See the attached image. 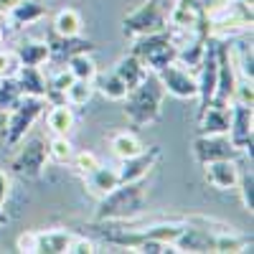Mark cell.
Wrapping results in <instances>:
<instances>
[{
	"mask_svg": "<svg viewBox=\"0 0 254 254\" xmlns=\"http://www.w3.org/2000/svg\"><path fill=\"white\" fill-rule=\"evenodd\" d=\"M71 231L66 229H51V231H36V254H66L71 242Z\"/></svg>",
	"mask_w": 254,
	"mask_h": 254,
	"instance_id": "cell-19",
	"label": "cell"
},
{
	"mask_svg": "<svg viewBox=\"0 0 254 254\" xmlns=\"http://www.w3.org/2000/svg\"><path fill=\"white\" fill-rule=\"evenodd\" d=\"M3 38H5V33H3V28H0V46H3Z\"/></svg>",
	"mask_w": 254,
	"mask_h": 254,
	"instance_id": "cell-42",
	"label": "cell"
},
{
	"mask_svg": "<svg viewBox=\"0 0 254 254\" xmlns=\"http://www.w3.org/2000/svg\"><path fill=\"white\" fill-rule=\"evenodd\" d=\"M20 99H23V92H20L15 76H3L0 79V110L10 112Z\"/></svg>",
	"mask_w": 254,
	"mask_h": 254,
	"instance_id": "cell-30",
	"label": "cell"
},
{
	"mask_svg": "<svg viewBox=\"0 0 254 254\" xmlns=\"http://www.w3.org/2000/svg\"><path fill=\"white\" fill-rule=\"evenodd\" d=\"M69 165L84 178L89 171H94V168L99 165V158H97V153H92V150H81V153H74V158H71Z\"/></svg>",
	"mask_w": 254,
	"mask_h": 254,
	"instance_id": "cell-32",
	"label": "cell"
},
{
	"mask_svg": "<svg viewBox=\"0 0 254 254\" xmlns=\"http://www.w3.org/2000/svg\"><path fill=\"white\" fill-rule=\"evenodd\" d=\"M196 3L201 5V10L206 13V15H211L214 10H219V8H224L229 0H196Z\"/></svg>",
	"mask_w": 254,
	"mask_h": 254,
	"instance_id": "cell-38",
	"label": "cell"
},
{
	"mask_svg": "<svg viewBox=\"0 0 254 254\" xmlns=\"http://www.w3.org/2000/svg\"><path fill=\"white\" fill-rule=\"evenodd\" d=\"M15 59L18 64H23V66H41V64L49 61V44L46 41H20V44L15 46Z\"/></svg>",
	"mask_w": 254,
	"mask_h": 254,
	"instance_id": "cell-22",
	"label": "cell"
},
{
	"mask_svg": "<svg viewBox=\"0 0 254 254\" xmlns=\"http://www.w3.org/2000/svg\"><path fill=\"white\" fill-rule=\"evenodd\" d=\"M94 252H97V244L87 237H79V234H74L69 247H66V254H94Z\"/></svg>",
	"mask_w": 254,
	"mask_h": 254,
	"instance_id": "cell-33",
	"label": "cell"
},
{
	"mask_svg": "<svg viewBox=\"0 0 254 254\" xmlns=\"http://www.w3.org/2000/svg\"><path fill=\"white\" fill-rule=\"evenodd\" d=\"M46 160H49L46 140L44 137H31V140H26V145H20V150L10 158V171L20 178L38 181L44 176Z\"/></svg>",
	"mask_w": 254,
	"mask_h": 254,
	"instance_id": "cell-7",
	"label": "cell"
},
{
	"mask_svg": "<svg viewBox=\"0 0 254 254\" xmlns=\"http://www.w3.org/2000/svg\"><path fill=\"white\" fill-rule=\"evenodd\" d=\"M242 153L229 140V135H198L193 140V158L206 165L214 160H237Z\"/></svg>",
	"mask_w": 254,
	"mask_h": 254,
	"instance_id": "cell-10",
	"label": "cell"
},
{
	"mask_svg": "<svg viewBox=\"0 0 254 254\" xmlns=\"http://www.w3.org/2000/svg\"><path fill=\"white\" fill-rule=\"evenodd\" d=\"M5 137H8V112L0 110V145L5 142Z\"/></svg>",
	"mask_w": 254,
	"mask_h": 254,
	"instance_id": "cell-39",
	"label": "cell"
},
{
	"mask_svg": "<svg viewBox=\"0 0 254 254\" xmlns=\"http://www.w3.org/2000/svg\"><path fill=\"white\" fill-rule=\"evenodd\" d=\"M168 28V8L163 0H145L132 13L122 18V36L125 38H137L145 33H158Z\"/></svg>",
	"mask_w": 254,
	"mask_h": 254,
	"instance_id": "cell-4",
	"label": "cell"
},
{
	"mask_svg": "<svg viewBox=\"0 0 254 254\" xmlns=\"http://www.w3.org/2000/svg\"><path fill=\"white\" fill-rule=\"evenodd\" d=\"M8 221H10V216L5 214V208H3V203H0V226H5Z\"/></svg>",
	"mask_w": 254,
	"mask_h": 254,
	"instance_id": "cell-41",
	"label": "cell"
},
{
	"mask_svg": "<svg viewBox=\"0 0 254 254\" xmlns=\"http://www.w3.org/2000/svg\"><path fill=\"white\" fill-rule=\"evenodd\" d=\"M252 132H254V112L249 104L231 102L229 104V140L234 147L252 160Z\"/></svg>",
	"mask_w": 254,
	"mask_h": 254,
	"instance_id": "cell-9",
	"label": "cell"
},
{
	"mask_svg": "<svg viewBox=\"0 0 254 254\" xmlns=\"http://www.w3.org/2000/svg\"><path fill=\"white\" fill-rule=\"evenodd\" d=\"M23 97H44L46 94V76L41 71V66H23L20 64L18 71L13 74Z\"/></svg>",
	"mask_w": 254,
	"mask_h": 254,
	"instance_id": "cell-18",
	"label": "cell"
},
{
	"mask_svg": "<svg viewBox=\"0 0 254 254\" xmlns=\"http://www.w3.org/2000/svg\"><path fill=\"white\" fill-rule=\"evenodd\" d=\"M160 84L165 94H173L178 99H196L198 97V81H196V74L190 69H183L181 64H171L165 66L160 74H158Z\"/></svg>",
	"mask_w": 254,
	"mask_h": 254,
	"instance_id": "cell-11",
	"label": "cell"
},
{
	"mask_svg": "<svg viewBox=\"0 0 254 254\" xmlns=\"http://www.w3.org/2000/svg\"><path fill=\"white\" fill-rule=\"evenodd\" d=\"M15 3H18V0H0V15H8Z\"/></svg>",
	"mask_w": 254,
	"mask_h": 254,
	"instance_id": "cell-40",
	"label": "cell"
},
{
	"mask_svg": "<svg viewBox=\"0 0 254 254\" xmlns=\"http://www.w3.org/2000/svg\"><path fill=\"white\" fill-rule=\"evenodd\" d=\"M49 115H46V127L51 130V135H71L74 130V107L66 102H61V104H49Z\"/></svg>",
	"mask_w": 254,
	"mask_h": 254,
	"instance_id": "cell-21",
	"label": "cell"
},
{
	"mask_svg": "<svg viewBox=\"0 0 254 254\" xmlns=\"http://www.w3.org/2000/svg\"><path fill=\"white\" fill-rule=\"evenodd\" d=\"M122 81H125V87H127V92H130V89H135L137 87V84L147 76V74H150V71H147V66H145V64L135 56V54H125V56H120L117 59V64H115V69H112Z\"/></svg>",
	"mask_w": 254,
	"mask_h": 254,
	"instance_id": "cell-16",
	"label": "cell"
},
{
	"mask_svg": "<svg viewBox=\"0 0 254 254\" xmlns=\"http://www.w3.org/2000/svg\"><path fill=\"white\" fill-rule=\"evenodd\" d=\"M206 181L214 186L216 190H234L239 183V171L237 160H214L206 163Z\"/></svg>",
	"mask_w": 254,
	"mask_h": 254,
	"instance_id": "cell-14",
	"label": "cell"
},
{
	"mask_svg": "<svg viewBox=\"0 0 254 254\" xmlns=\"http://www.w3.org/2000/svg\"><path fill=\"white\" fill-rule=\"evenodd\" d=\"M46 44H49V59L56 61V64H61V66L71 56H76V54H94L97 51L94 41H89V38H81V36H59L54 31H49Z\"/></svg>",
	"mask_w": 254,
	"mask_h": 254,
	"instance_id": "cell-12",
	"label": "cell"
},
{
	"mask_svg": "<svg viewBox=\"0 0 254 254\" xmlns=\"http://www.w3.org/2000/svg\"><path fill=\"white\" fill-rule=\"evenodd\" d=\"M229 132V107H208L198 115V135H226Z\"/></svg>",
	"mask_w": 254,
	"mask_h": 254,
	"instance_id": "cell-17",
	"label": "cell"
},
{
	"mask_svg": "<svg viewBox=\"0 0 254 254\" xmlns=\"http://www.w3.org/2000/svg\"><path fill=\"white\" fill-rule=\"evenodd\" d=\"M10 173H5V171H0V203L5 206V201L10 198Z\"/></svg>",
	"mask_w": 254,
	"mask_h": 254,
	"instance_id": "cell-37",
	"label": "cell"
},
{
	"mask_svg": "<svg viewBox=\"0 0 254 254\" xmlns=\"http://www.w3.org/2000/svg\"><path fill=\"white\" fill-rule=\"evenodd\" d=\"M94 94V84L92 81H84V79H74L66 92H64V102L71 104V107H84Z\"/></svg>",
	"mask_w": 254,
	"mask_h": 254,
	"instance_id": "cell-28",
	"label": "cell"
},
{
	"mask_svg": "<svg viewBox=\"0 0 254 254\" xmlns=\"http://www.w3.org/2000/svg\"><path fill=\"white\" fill-rule=\"evenodd\" d=\"M18 66H20V64H18L15 54L0 49V79H3V76H13L18 71Z\"/></svg>",
	"mask_w": 254,
	"mask_h": 254,
	"instance_id": "cell-34",
	"label": "cell"
},
{
	"mask_svg": "<svg viewBox=\"0 0 254 254\" xmlns=\"http://www.w3.org/2000/svg\"><path fill=\"white\" fill-rule=\"evenodd\" d=\"M92 84H94V89H97L102 97L115 99V102H122L125 94H127L125 81H122L115 71H97V76L92 79Z\"/></svg>",
	"mask_w": 254,
	"mask_h": 254,
	"instance_id": "cell-23",
	"label": "cell"
},
{
	"mask_svg": "<svg viewBox=\"0 0 254 254\" xmlns=\"http://www.w3.org/2000/svg\"><path fill=\"white\" fill-rule=\"evenodd\" d=\"M231 56H234V66L237 74L247 81L254 79V56H252V46L239 44V46H231Z\"/></svg>",
	"mask_w": 254,
	"mask_h": 254,
	"instance_id": "cell-29",
	"label": "cell"
},
{
	"mask_svg": "<svg viewBox=\"0 0 254 254\" xmlns=\"http://www.w3.org/2000/svg\"><path fill=\"white\" fill-rule=\"evenodd\" d=\"M163 99L165 89L158 79V74H147L135 89H130L122 99V112L130 120L132 127H147L160 120L163 115Z\"/></svg>",
	"mask_w": 254,
	"mask_h": 254,
	"instance_id": "cell-2",
	"label": "cell"
},
{
	"mask_svg": "<svg viewBox=\"0 0 254 254\" xmlns=\"http://www.w3.org/2000/svg\"><path fill=\"white\" fill-rule=\"evenodd\" d=\"M44 15H46V5L41 0H18L8 13V20L15 28H23V26H31L36 20H41Z\"/></svg>",
	"mask_w": 254,
	"mask_h": 254,
	"instance_id": "cell-20",
	"label": "cell"
},
{
	"mask_svg": "<svg viewBox=\"0 0 254 254\" xmlns=\"http://www.w3.org/2000/svg\"><path fill=\"white\" fill-rule=\"evenodd\" d=\"M234 102H239V104H254V92H252V81H247V79H239L237 81V89H234Z\"/></svg>",
	"mask_w": 254,
	"mask_h": 254,
	"instance_id": "cell-35",
	"label": "cell"
},
{
	"mask_svg": "<svg viewBox=\"0 0 254 254\" xmlns=\"http://www.w3.org/2000/svg\"><path fill=\"white\" fill-rule=\"evenodd\" d=\"M49 107V102L44 97H23L15 107L8 112V137L3 145L8 147H15L20 145V140H23L31 127L36 125V120L44 115V110Z\"/></svg>",
	"mask_w": 254,
	"mask_h": 254,
	"instance_id": "cell-5",
	"label": "cell"
},
{
	"mask_svg": "<svg viewBox=\"0 0 254 254\" xmlns=\"http://www.w3.org/2000/svg\"><path fill=\"white\" fill-rule=\"evenodd\" d=\"M110 147H112V153H115L120 160H125V158L137 155V153L142 150V142L137 140V135H135V132L120 130V132H115V135L110 137Z\"/></svg>",
	"mask_w": 254,
	"mask_h": 254,
	"instance_id": "cell-25",
	"label": "cell"
},
{
	"mask_svg": "<svg viewBox=\"0 0 254 254\" xmlns=\"http://www.w3.org/2000/svg\"><path fill=\"white\" fill-rule=\"evenodd\" d=\"M147 203V186L142 181H130L115 186L97 203L94 221H132L137 219Z\"/></svg>",
	"mask_w": 254,
	"mask_h": 254,
	"instance_id": "cell-1",
	"label": "cell"
},
{
	"mask_svg": "<svg viewBox=\"0 0 254 254\" xmlns=\"http://www.w3.org/2000/svg\"><path fill=\"white\" fill-rule=\"evenodd\" d=\"M84 186L92 196L102 198L104 193H110L115 186H120V176H117V168H110V165H97L94 171H89L84 176Z\"/></svg>",
	"mask_w": 254,
	"mask_h": 254,
	"instance_id": "cell-15",
	"label": "cell"
},
{
	"mask_svg": "<svg viewBox=\"0 0 254 254\" xmlns=\"http://www.w3.org/2000/svg\"><path fill=\"white\" fill-rule=\"evenodd\" d=\"M237 190H239V196H242L244 208L252 214V211H254V173H252V168H247V171H239Z\"/></svg>",
	"mask_w": 254,
	"mask_h": 254,
	"instance_id": "cell-31",
	"label": "cell"
},
{
	"mask_svg": "<svg viewBox=\"0 0 254 254\" xmlns=\"http://www.w3.org/2000/svg\"><path fill=\"white\" fill-rule=\"evenodd\" d=\"M46 155H49V160L56 163V165H69L71 158H74V147H71L69 137H66V135H54V137L46 142Z\"/></svg>",
	"mask_w": 254,
	"mask_h": 254,
	"instance_id": "cell-26",
	"label": "cell"
},
{
	"mask_svg": "<svg viewBox=\"0 0 254 254\" xmlns=\"http://www.w3.org/2000/svg\"><path fill=\"white\" fill-rule=\"evenodd\" d=\"M160 147L158 145H150V147H142V150L132 158H125L122 165L117 168V176H120V183H130V181H142L147 178V173L153 171L160 160Z\"/></svg>",
	"mask_w": 254,
	"mask_h": 254,
	"instance_id": "cell-13",
	"label": "cell"
},
{
	"mask_svg": "<svg viewBox=\"0 0 254 254\" xmlns=\"http://www.w3.org/2000/svg\"><path fill=\"white\" fill-rule=\"evenodd\" d=\"M216 59H219V74H216V92L211 104L216 107H229L234 102V89H237V66L234 56H231V44L226 38H216Z\"/></svg>",
	"mask_w": 254,
	"mask_h": 254,
	"instance_id": "cell-6",
	"label": "cell"
},
{
	"mask_svg": "<svg viewBox=\"0 0 254 254\" xmlns=\"http://www.w3.org/2000/svg\"><path fill=\"white\" fill-rule=\"evenodd\" d=\"M66 69L71 71L74 79H84V81H92L97 76V61L92 59V54H76L66 61Z\"/></svg>",
	"mask_w": 254,
	"mask_h": 254,
	"instance_id": "cell-27",
	"label": "cell"
},
{
	"mask_svg": "<svg viewBox=\"0 0 254 254\" xmlns=\"http://www.w3.org/2000/svg\"><path fill=\"white\" fill-rule=\"evenodd\" d=\"M81 28H84V20L76 8H61L54 15V23H51V31L59 36H79Z\"/></svg>",
	"mask_w": 254,
	"mask_h": 254,
	"instance_id": "cell-24",
	"label": "cell"
},
{
	"mask_svg": "<svg viewBox=\"0 0 254 254\" xmlns=\"http://www.w3.org/2000/svg\"><path fill=\"white\" fill-rule=\"evenodd\" d=\"M15 247L23 254H36V231H23V234L15 239Z\"/></svg>",
	"mask_w": 254,
	"mask_h": 254,
	"instance_id": "cell-36",
	"label": "cell"
},
{
	"mask_svg": "<svg viewBox=\"0 0 254 254\" xmlns=\"http://www.w3.org/2000/svg\"><path fill=\"white\" fill-rule=\"evenodd\" d=\"M130 54H135L145 66L147 71L153 74H160L165 66L176 64L178 59V46L171 36V31H158V33H145V36H137L132 38V49Z\"/></svg>",
	"mask_w": 254,
	"mask_h": 254,
	"instance_id": "cell-3",
	"label": "cell"
},
{
	"mask_svg": "<svg viewBox=\"0 0 254 254\" xmlns=\"http://www.w3.org/2000/svg\"><path fill=\"white\" fill-rule=\"evenodd\" d=\"M196 81H198V115L211 104L214 99V92H216V74H219V59H216V38L208 36L206 41V49H203V56L196 66Z\"/></svg>",
	"mask_w": 254,
	"mask_h": 254,
	"instance_id": "cell-8",
	"label": "cell"
}]
</instances>
